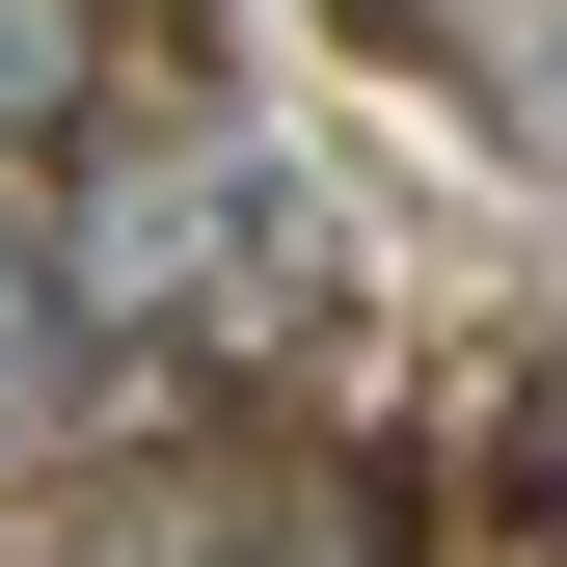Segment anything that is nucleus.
<instances>
[{
	"instance_id": "obj_1",
	"label": "nucleus",
	"mask_w": 567,
	"mask_h": 567,
	"mask_svg": "<svg viewBox=\"0 0 567 567\" xmlns=\"http://www.w3.org/2000/svg\"><path fill=\"white\" fill-rule=\"evenodd\" d=\"M28 270L82 298V351H298L324 298V163L298 135H82V189L28 217Z\"/></svg>"
},
{
	"instance_id": "obj_2",
	"label": "nucleus",
	"mask_w": 567,
	"mask_h": 567,
	"mask_svg": "<svg viewBox=\"0 0 567 567\" xmlns=\"http://www.w3.org/2000/svg\"><path fill=\"white\" fill-rule=\"evenodd\" d=\"M109 567H379V514H351L324 460H217V486H189V514H135Z\"/></svg>"
},
{
	"instance_id": "obj_3",
	"label": "nucleus",
	"mask_w": 567,
	"mask_h": 567,
	"mask_svg": "<svg viewBox=\"0 0 567 567\" xmlns=\"http://www.w3.org/2000/svg\"><path fill=\"white\" fill-rule=\"evenodd\" d=\"M82 405H109V351H82V298L28 270V217H0V460H54Z\"/></svg>"
},
{
	"instance_id": "obj_4",
	"label": "nucleus",
	"mask_w": 567,
	"mask_h": 567,
	"mask_svg": "<svg viewBox=\"0 0 567 567\" xmlns=\"http://www.w3.org/2000/svg\"><path fill=\"white\" fill-rule=\"evenodd\" d=\"M109 109V0H0V163Z\"/></svg>"
}]
</instances>
